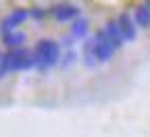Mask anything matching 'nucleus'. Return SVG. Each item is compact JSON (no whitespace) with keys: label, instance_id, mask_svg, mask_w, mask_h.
<instances>
[{"label":"nucleus","instance_id":"obj_14","mask_svg":"<svg viewBox=\"0 0 150 137\" xmlns=\"http://www.w3.org/2000/svg\"><path fill=\"white\" fill-rule=\"evenodd\" d=\"M146 4H148V6H150V0H146Z\"/></svg>","mask_w":150,"mask_h":137},{"label":"nucleus","instance_id":"obj_5","mask_svg":"<svg viewBox=\"0 0 150 137\" xmlns=\"http://www.w3.org/2000/svg\"><path fill=\"white\" fill-rule=\"evenodd\" d=\"M115 23H117V27L121 31L123 42H136V37H138V25L134 23V17H129L127 13H121Z\"/></svg>","mask_w":150,"mask_h":137},{"label":"nucleus","instance_id":"obj_2","mask_svg":"<svg viewBox=\"0 0 150 137\" xmlns=\"http://www.w3.org/2000/svg\"><path fill=\"white\" fill-rule=\"evenodd\" d=\"M29 69H33V54L25 48H13L0 56V79H4L11 73Z\"/></svg>","mask_w":150,"mask_h":137},{"label":"nucleus","instance_id":"obj_6","mask_svg":"<svg viewBox=\"0 0 150 137\" xmlns=\"http://www.w3.org/2000/svg\"><path fill=\"white\" fill-rule=\"evenodd\" d=\"M27 17H29V13H27L25 8H15L11 15H6L2 21H0V33L15 31L21 23H25V21H27Z\"/></svg>","mask_w":150,"mask_h":137},{"label":"nucleus","instance_id":"obj_1","mask_svg":"<svg viewBox=\"0 0 150 137\" xmlns=\"http://www.w3.org/2000/svg\"><path fill=\"white\" fill-rule=\"evenodd\" d=\"M33 69H38L40 73L50 71L52 67L59 65L61 60V44L50 40V37H44L35 44L33 48Z\"/></svg>","mask_w":150,"mask_h":137},{"label":"nucleus","instance_id":"obj_13","mask_svg":"<svg viewBox=\"0 0 150 137\" xmlns=\"http://www.w3.org/2000/svg\"><path fill=\"white\" fill-rule=\"evenodd\" d=\"M29 15H31L33 19H38V21H42V19L46 17V11H44V8H33Z\"/></svg>","mask_w":150,"mask_h":137},{"label":"nucleus","instance_id":"obj_10","mask_svg":"<svg viewBox=\"0 0 150 137\" xmlns=\"http://www.w3.org/2000/svg\"><path fill=\"white\" fill-rule=\"evenodd\" d=\"M134 23L140 27H150V6L148 4H140L134 13Z\"/></svg>","mask_w":150,"mask_h":137},{"label":"nucleus","instance_id":"obj_4","mask_svg":"<svg viewBox=\"0 0 150 137\" xmlns=\"http://www.w3.org/2000/svg\"><path fill=\"white\" fill-rule=\"evenodd\" d=\"M50 15L54 21H59V23H69L73 21V19H77L81 15L79 6H75V4H69V2H61V4H54L50 8Z\"/></svg>","mask_w":150,"mask_h":137},{"label":"nucleus","instance_id":"obj_3","mask_svg":"<svg viewBox=\"0 0 150 137\" xmlns=\"http://www.w3.org/2000/svg\"><path fill=\"white\" fill-rule=\"evenodd\" d=\"M94 54H96V63L102 65V63H108L112 54H115V48L108 42V37L104 35V31L100 29L96 35H94Z\"/></svg>","mask_w":150,"mask_h":137},{"label":"nucleus","instance_id":"obj_9","mask_svg":"<svg viewBox=\"0 0 150 137\" xmlns=\"http://www.w3.org/2000/svg\"><path fill=\"white\" fill-rule=\"evenodd\" d=\"M90 31V21L83 17H77V19H73V23H71V37L73 40H83V37L88 35Z\"/></svg>","mask_w":150,"mask_h":137},{"label":"nucleus","instance_id":"obj_7","mask_svg":"<svg viewBox=\"0 0 150 137\" xmlns=\"http://www.w3.org/2000/svg\"><path fill=\"white\" fill-rule=\"evenodd\" d=\"M102 31H104V35L108 37V42L112 44V48H115V50H119V48L125 44L123 37H121V31H119V27H117L115 21H108V23L102 27Z\"/></svg>","mask_w":150,"mask_h":137},{"label":"nucleus","instance_id":"obj_8","mask_svg":"<svg viewBox=\"0 0 150 137\" xmlns=\"http://www.w3.org/2000/svg\"><path fill=\"white\" fill-rule=\"evenodd\" d=\"M25 40H27V35L23 33V31H8V33H2V44L8 48V50H13V48H23V44H25Z\"/></svg>","mask_w":150,"mask_h":137},{"label":"nucleus","instance_id":"obj_12","mask_svg":"<svg viewBox=\"0 0 150 137\" xmlns=\"http://www.w3.org/2000/svg\"><path fill=\"white\" fill-rule=\"evenodd\" d=\"M75 60H77V54H75V50H73V48H67L65 54L61 52V60H59V65H61L63 69H69Z\"/></svg>","mask_w":150,"mask_h":137},{"label":"nucleus","instance_id":"obj_11","mask_svg":"<svg viewBox=\"0 0 150 137\" xmlns=\"http://www.w3.org/2000/svg\"><path fill=\"white\" fill-rule=\"evenodd\" d=\"M83 65L94 69L98 63H96V54H94V37H90V40H86L83 44Z\"/></svg>","mask_w":150,"mask_h":137}]
</instances>
